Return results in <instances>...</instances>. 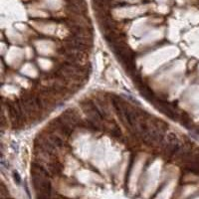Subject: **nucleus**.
<instances>
[{"label": "nucleus", "mask_w": 199, "mask_h": 199, "mask_svg": "<svg viewBox=\"0 0 199 199\" xmlns=\"http://www.w3.org/2000/svg\"><path fill=\"white\" fill-rule=\"evenodd\" d=\"M14 179H15V181H17L18 184L21 182V178H20L19 174H18L17 172H14Z\"/></svg>", "instance_id": "obj_5"}, {"label": "nucleus", "mask_w": 199, "mask_h": 199, "mask_svg": "<svg viewBox=\"0 0 199 199\" xmlns=\"http://www.w3.org/2000/svg\"><path fill=\"white\" fill-rule=\"evenodd\" d=\"M198 133H199V129H198Z\"/></svg>", "instance_id": "obj_6"}, {"label": "nucleus", "mask_w": 199, "mask_h": 199, "mask_svg": "<svg viewBox=\"0 0 199 199\" xmlns=\"http://www.w3.org/2000/svg\"><path fill=\"white\" fill-rule=\"evenodd\" d=\"M48 138L53 142V144H54L56 145V147H63L64 141H62V139H61L60 138H59V136L54 135H49V136H48Z\"/></svg>", "instance_id": "obj_3"}, {"label": "nucleus", "mask_w": 199, "mask_h": 199, "mask_svg": "<svg viewBox=\"0 0 199 199\" xmlns=\"http://www.w3.org/2000/svg\"><path fill=\"white\" fill-rule=\"evenodd\" d=\"M111 135H113L114 136H117V138H120V132L119 129H114L113 130H111Z\"/></svg>", "instance_id": "obj_4"}, {"label": "nucleus", "mask_w": 199, "mask_h": 199, "mask_svg": "<svg viewBox=\"0 0 199 199\" xmlns=\"http://www.w3.org/2000/svg\"><path fill=\"white\" fill-rule=\"evenodd\" d=\"M53 123H54L55 126L57 127V129L60 130L62 133H64L65 135H67V136L72 135L74 129L71 126H69V124H68L66 122H65L61 117H58V119H55Z\"/></svg>", "instance_id": "obj_1"}, {"label": "nucleus", "mask_w": 199, "mask_h": 199, "mask_svg": "<svg viewBox=\"0 0 199 199\" xmlns=\"http://www.w3.org/2000/svg\"><path fill=\"white\" fill-rule=\"evenodd\" d=\"M139 92H141V94L142 95V97H144L145 99L150 102H154L155 96L153 94V92H152L148 87L144 85H141L139 86Z\"/></svg>", "instance_id": "obj_2"}]
</instances>
